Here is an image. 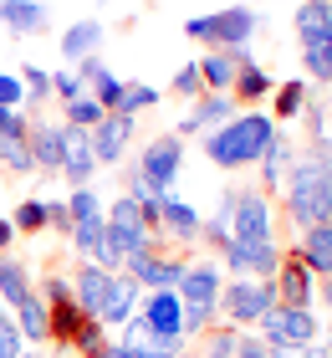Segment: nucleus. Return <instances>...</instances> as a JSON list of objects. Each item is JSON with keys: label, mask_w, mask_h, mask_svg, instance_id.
Masks as SVG:
<instances>
[{"label": "nucleus", "mask_w": 332, "mask_h": 358, "mask_svg": "<svg viewBox=\"0 0 332 358\" xmlns=\"http://www.w3.org/2000/svg\"><path fill=\"white\" fill-rule=\"evenodd\" d=\"M82 358H128L123 343H103V348H92V353H82Z\"/></svg>", "instance_id": "de8ad7c7"}, {"label": "nucleus", "mask_w": 332, "mask_h": 358, "mask_svg": "<svg viewBox=\"0 0 332 358\" xmlns=\"http://www.w3.org/2000/svg\"><path fill=\"white\" fill-rule=\"evenodd\" d=\"M128 358H179V348H159V353H128Z\"/></svg>", "instance_id": "603ef678"}, {"label": "nucleus", "mask_w": 332, "mask_h": 358, "mask_svg": "<svg viewBox=\"0 0 332 358\" xmlns=\"http://www.w3.org/2000/svg\"><path fill=\"white\" fill-rule=\"evenodd\" d=\"M66 210H72V225H77V220L97 215V210H103V200H97L92 189H72V200H66Z\"/></svg>", "instance_id": "e433bc0d"}, {"label": "nucleus", "mask_w": 332, "mask_h": 358, "mask_svg": "<svg viewBox=\"0 0 332 358\" xmlns=\"http://www.w3.org/2000/svg\"><path fill=\"white\" fill-rule=\"evenodd\" d=\"M15 123H26V118H21V108H0V134H10Z\"/></svg>", "instance_id": "09e8293b"}, {"label": "nucleus", "mask_w": 332, "mask_h": 358, "mask_svg": "<svg viewBox=\"0 0 332 358\" xmlns=\"http://www.w3.org/2000/svg\"><path fill=\"white\" fill-rule=\"evenodd\" d=\"M21 87H26V97H31V103H41V97L52 92V72H41V67H26Z\"/></svg>", "instance_id": "a19ab883"}, {"label": "nucleus", "mask_w": 332, "mask_h": 358, "mask_svg": "<svg viewBox=\"0 0 332 358\" xmlns=\"http://www.w3.org/2000/svg\"><path fill=\"white\" fill-rule=\"evenodd\" d=\"M256 26H261V15L251 6H225L215 15H189L185 36L199 41V46H215V52H236V46H251Z\"/></svg>", "instance_id": "f03ea898"}, {"label": "nucleus", "mask_w": 332, "mask_h": 358, "mask_svg": "<svg viewBox=\"0 0 332 358\" xmlns=\"http://www.w3.org/2000/svg\"><path fill=\"white\" fill-rule=\"evenodd\" d=\"M82 322H87V317H82V307H77V302H62V307H52V338H57V343H66V348H72V338H77V328H82Z\"/></svg>", "instance_id": "c85d7f7f"}, {"label": "nucleus", "mask_w": 332, "mask_h": 358, "mask_svg": "<svg viewBox=\"0 0 332 358\" xmlns=\"http://www.w3.org/2000/svg\"><path fill=\"white\" fill-rule=\"evenodd\" d=\"M97 123H103V103H97V97L66 103V128H97Z\"/></svg>", "instance_id": "473e14b6"}, {"label": "nucleus", "mask_w": 332, "mask_h": 358, "mask_svg": "<svg viewBox=\"0 0 332 358\" xmlns=\"http://www.w3.org/2000/svg\"><path fill=\"white\" fill-rule=\"evenodd\" d=\"M133 169H138L159 194H174V179H179V169H185V138L179 134H159L154 143H143V154H138Z\"/></svg>", "instance_id": "20e7f679"}, {"label": "nucleus", "mask_w": 332, "mask_h": 358, "mask_svg": "<svg viewBox=\"0 0 332 358\" xmlns=\"http://www.w3.org/2000/svg\"><path fill=\"white\" fill-rule=\"evenodd\" d=\"M230 87H236L240 103H261V97L271 92V77H266L256 62H251V67H240V72H236V83H230Z\"/></svg>", "instance_id": "cd10ccee"}, {"label": "nucleus", "mask_w": 332, "mask_h": 358, "mask_svg": "<svg viewBox=\"0 0 332 358\" xmlns=\"http://www.w3.org/2000/svg\"><path fill=\"white\" fill-rule=\"evenodd\" d=\"M307 83H281L276 92V118H302V108H307Z\"/></svg>", "instance_id": "2f4dec72"}, {"label": "nucleus", "mask_w": 332, "mask_h": 358, "mask_svg": "<svg viewBox=\"0 0 332 358\" xmlns=\"http://www.w3.org/2000/svg\"><path fill=\"white\" fill-rule=\"evenodd\" d=\"M31 297V276H26V266L15 262V256H0V302L6 307H21Z\"/></svg>", "instance_id": "a878e982"}, {"label": "nucleus", "mask_w": 332, "mask_h": 358, "mask_svg": "<svg viewBox=\"0 0 332 358\" xmlns=\"http://www.w3.org/2000/svg\"><path fill=\"white\" fill-rule=\"evenodd\" d=\"M103 215H108V225H143L138 205H133L128 194H123V200H113V210H103ZM148 236H154V231H148Z\"/></svg>", "instance_id": "4c0bfd02"}, {"label": "nucleus", "mask_w": 332, "mask_h": 358, "mask_svg": "<svg viewBox=\"0 0 332 358\" xmlns=\"http://www.w3.org/2000/svg\"><path fill=\"white\" fill-rule=\"evenodd\" d=\"M220 307H225L230 328H236V322H261L276 307V287L271 282H251V276H236L230 287H220Z\"/></svg>", "instance_id": "39448f33"}, {"label": "nucleus", "mask_w": 332, "mask_h": 358, "mask_svg": "<svg viewBox=\"0 0 332 358\" xmlns=\"http://www.w3.org/2000/svg\"><path fill=\"white\" fill-rule=\"evenodd\" d=\"M103 236H108V215L97 210V215L77 220V225H72V236H66V241H72V251H77V256H87V262H97V251H103Z\"/></svg>", "instance_id": "b1692460"}, {"label": "nucleus", "mask_w": 332, "mask_h": 358, "mask_svg": "<svg viewBox=\"0 0 332 358\" xmlns=\"http://www.w3.org/2000/svg\"><path fill=\"white\" fill-rule=\"evenodd\" d=\"M199 83H205V92H230V83H236V62H230L225 52L199 57Z\"/></svg>", "instance_id": "bb28decb"}, {"label": "nucleus", "mask_w": 332, "mask_h": 358, "mask_svg": "<svg viewBox=\"0 0 332 358\" xmlns=\"http://www.w3.org/2000/svg\"><path fill=\"white\" fill-rule=\"evenodd\" d=\"M230 353H236V328H220V333H210V343L199 358H230Z\"/></svg>", "instance_id": "79ce46f5"}, {"label": "nucleus", "mask_w": 332, "mask_h": 358, "mask_svg": "<svg viewBox=\"0 0 332 358\" xmlns=\"http://www.w3.org/2000/svg\"><path fill=\"white\" fill-rule=\"evenodd\" d=\"M21 103H26L21 77H6V72H0V108H21Z\"/></svg>", "instance_id": "c03bdc74"}, {"label": "nucleus", "mask_w": 332, "mask_h": 358, "mask_svg": "<svg viewBox=\"0 0 332 358\" xmlns=\"http://www.w3.org/2000/svg\"><path fill=\"white\" fill-rule=\"evenodd\" d=\"M0 26H10L15 36H41L52 26L46 0H0Z\"/></svg>", "instance_id": "dca6fc26"}, {"label": "nucleus", "mask_w": 332, "mask_h": 358, "mask_svg": "<svg viewBox=\"0 0 332 358\" xmlns=\"http://www.w3.org/2000/svg\"><path fill=\"white\" fill-rule=\"evenodd\" d=\"M138 297H143V287L133 282L128 271H113V282L103 292V307H97V322H103V328H123L133 317V307H138Z\"/></svg>", "instance_id": "f8f14e48"}, {"label": "nucleus", "mask_w": 332, "mask_h": 358, "mask_svg": "<svg viewBox=\"0 0 332 358\" xmlns=\"http://www.w3.org/2000/svg\"><path fill=\"white\" fill-rule=\"evenodd\" d=\"M0 317H6V302H0Z\"/></svg>", "instance_id": "4d7b16f0"}, {"label": "nucleus", "mask_w": 332, "mask_h": 358, "mask_svg": "<svg viewBox=\"0 0 332 358\" xmlns=\"http://www.w3.org/2000/svg\"><path fill=\"white\" fill-rule=\"evenodd\" d=\"M10 241H15V225H10V220H0V256L10 251Z\"/></svg>", "instance_id": "8fccbe9b"}, {"label": "nucleus", "mask_w": 332, "mask_h": 358, "mask_svg": "<svg viewBox=\"0 0 332 358\" xmlns=\"http://www.w3.org/2000/svg\"><path fill=\"white\" fill-rule=\"evenodd\" d=\"M159 103V87H148V83H123V103H118V113L123 118H138L143 108H154Z\"/></svg>", "instance_id": "7c9ffc66"}, {"label": "nucleus", "mask_w": 332, "mask_h": 358, "mask_svg": "<svg viewBox=\"0 0 332 358\" xmlns=\"http://www.w3.org/2000/svg\"><path fill=\"white\" fill-rule=\"evenodd\" d=\"M271 287H276V302L281 307H312V292H317V276H312L302 262H281L276 276H271Z\"/></svg>", "instance_id": "4468645a"}, {"label": "nucleus", "mask_w": 332, "mask_h": 358, "mask_svg": "<svg viewBox=\"0 0 332 358\" xmlns=\"http://www.w3.org/2000/svg\"><path fill=\"white\" fill-rule=\"evenodd\" d=\"M230 118H236V97H230V92H205V97H194L189 118L179 123V138H194V134H215V128H225Z\"/></svg>", "instance_id": "9d476101"}, {"label": "nucleus", "mask_w": 332, "mask_h": 358, "mask_svg": "<svg viewBox=\"0 0 332 358\" xmlns=\"http://www.w3.org/2000/svg\"><path fill=\"white\" fill-rule=\"evenodd\" d=\"M322 333V322L312 307H271V313L261 317V343L266 348H312Z\"/></svg>", "instance_id": "7ed1b4c3"}, {"label": "nucleus", "mask_w": 332, "mask_h": 358, "mask_svg": "<svg viewBox=\"0 0 332 358\" xmlns=\"http://www.w3.org/2000/svg\"><path fill=\"white\" fill-rule=\"evenodd\" d=\"M108 282H113V271H103L97 262H82V266H77V292H72V302L82 307V317H97Z\"/></svg>", "instance_id": "6ab92c4d"}, {"label": "nucleus", "mask_w": 332, "mask_h": 358, "mask_svg": "<svg viewBox=\"0 0 332 358\" xmlns=\"http://www.w3.org/2000/svg\"><path fill=\"white\" fill-rule=\"evenodd\" d=\"M41 292H46V297H41L46 307H62V302H72V282H66V276H46V287H41Z\"/></svg>", "instance_id": "37998d69"}, {"label": "nucleus", "mask_w": 332, "mask_h": 358, "mask_svg": "<svg viewBox=\"0 0 332 358\" xmlns=\"http://www.w3.org/2000/svg\"><path fill=\"white\" fill-rule=\"evenodd\" d=\"M296 262H302L312 276H332V220H317L302 231V246H296Z\"/></svg>", "instance_id": "2eb2a0df"}, {"label": "nucleus", "mask_w": 332, "mask_h": 358, "mask_svg": "<svg viewBox=\"0 0 332 358\" xmlns=\"http://www.w3.org/2000/svg\"><path fill=\"white\" fill-rule=\"evenodd\" d=\"M271 134H276V118H266V113H236L225 128L205 134V154H210V164H220V169H245L266 154Z\"/></svg>", "instance_id": "f257e3e1"}, {"label": "nucleus", "mask_w": 332, "mask_h": 358, "mask_svg": "<svg viewBox=\"0 0 332 358\" xmlns=\"http://www.w3.org/2000/svg\"><path fill=\"white\" fill-rule=\"evenodd\" d=\"M302 6H332V0H302Z\"/></svg>", "instance_id": "5fc2aeb1"}, {"label": "nucleus", "mask_w": 332, "mask_h": 358, "mask_svg": "<svg viewBox=\"0 0 332 358\" xmlns=\"http://www.w3.org/2000/svg\"><path fill=\"white\" fill-rule=\"evenodd\" d=\"M87 138H92L97 164H118L123 149L133 143V118H123V113H103V123L87 128Z\"/></svg>", "instance_id": "ddd939ff"}, {"label": "nucleus", "mask_w": 332, "mask_h": 358, "mask_svg": "<svg viewBox=\"0 0 332 358\" xmlns=\"http://www.w3.org/2000/svg\"><path fill=\"white\" fill-rule=\"evenodd\" d=\"M103 343H108V328H103L97 317H87V322L77 328V338H72V348H77V353H92V348H103Z\"/></svg>", "instance_id": "f704fd0d"}, {"label": "nucleus", "mask_w": 332, "mask_h": 358, "mask_svg": "<svg viewBox=\"0 0 332 358\" xmlns=\"http://www.w3.org/2000/svg\"><path fill=\"white\" fill-rule=\"evenodd\" d=\"M26 343H21V328H15L10 317H0V358H21Z\"/></svg>", "instance_id": "ea45409f"}, {"label": "nucleus", "mask_w": 332, "mask_h": 358, "mask_svg": "<svg viewBox=\"0 0 332 358\" xmlns=\"http://www.w3.org/2000/svg\"><path fill=\"white\" fill-rule=\"evenodd\" d=\"M10 322L21 328V343H31V348L52 338V307H46V302L36 297V292H31V297H26L21 307H15V317H10Z\"/></svg>", "instance_id": "aec40b11"}, {"label": "nucleus", "mask_w": 332, "mask_h": 358, "mask_svg": "<svg viewBox=\"0 0 332 358\" xmlns=\"http://www.w3.org/2000/svg\"><path fill=\"white\" fill-rule=\"evenodd\" d=\"M271 358H307V348H271Z\"/></svg>", "instance_id": "3c124183"}, {"label": "nucleus", "mask_w": 332, "mask_h": 358, "mask_svg": "<svg viewBox=\"0 0 332 358\" xmlns=\"http://www.w3.org/2000/svg\"><path fill=\"white\" fill-rule=\"evenodd\" d=\"M26 134H31V123H15L10 134H0V164H6L10 174H31V169H36V159H31V143H26Z\"/></svg>", "instance_id": "5701e85b"}, {"label": "nucleus", "mask_w": 332, "mask_h": 358, "mask_svg": "<svg viewBox=\"0 0 332 358\" xmlns=\"http://www.w3.org/2000/svg\"><path fill=\"white\" fill-rule=\"evenodd\" d=\"M21 358H41V353H36V348H31V353H21Z\"/></svg>", "instance_id": "6e6d98bb"}, {"label": "nucleus", "mask_w": 332, "mask_h": 358, "mask_svg": "<svg viewBox=\"0 0 332 358\" xmlns=\"http://www.w3.org/2000/svg\"><path fill=\"white\" fill-rule=\"evenodd\" d=\"M256 164H261V185H266V189H276L281 179H287V169L296 164V149H291V138L281 134V128L271 134V143H266V154L256 159Z\"/></svg>", "instance_id": "412c9836"}, {"label": "nucleus", "mask_w": 332, "mask_h": 358, "mask_svg": "<svg viewBox=\"0 0 332 358\" xmlns=\"http://www.w3.org/2000/svg\"><path fill=\"white\" fill-rule=\"evenodd\" d=\"M31 159H36V169H62V154H66V128L62 123H31Z\"/></svg>", "instance_id": "f3484780"}, {"label": "nucleus", "mask_w": 332, "mask_h": 358, "mask_svg": "<svg viewBox=\"0 0 332 358\" xmlns=\"http://www.w3.org/2000/svg\"><path fill=\"white\" fill-rule=\"evenodd\" d=\"M302 67L317 77V87H332V31L302 41Z\"/></svg>", "instance_id": "393cba45"}, {"label": "nucleus", "mask_w": 332, "mask_h": 358, "mask_svg": "<svg viewBox=\"0 0 332 358\" xmlns=\"http://www.w3.org/2000/svg\"><path fill=\"white\" fill-rule=\"evenodd\" d=\"M230 358H271V348L261 343V338H245V333H236V353Z\"/></svg>", "instance_id": "49530a36"}, {"label": "nucleus", "mask_w": 332, "mask_h": 358, "mask_svg": "<svg viewBox=\"0 0 332 358\" xmlns=\"http://www.w3.org/2000/svg\"><path fill=\"white\" fill-rule=\"evenodd\" d=\"M185 266H189V262H174V256H154V246L123 262V271H128L138 287H148V292H174V287H179V276H185Z\"/></svg>", "instance_id": "1a4fd4ad"}, {"label": "nucleus", "mask_w": 332, "mask_h": 358, "mask_svg": "<svg viewBox=\"0 0 332 358\" xmlns=\"http://www.w3.org/2000/svg\"><path fill=\"white\" fill-rule=\"evenodd\" d=\"M103 36H108V31H103V21H72V26L62 31V57H66V62L77 67V62L97 57V46H103Z\"/></svg>", "instance_id": "a211bd4d"}, {"label": "nucleus", "mask_w": 332, "mask_h": 358, "mask_svg": "<svg viewBox=\"0 0 332 358\" xmlns=\"http://www.w3.org/2000/svg\"><path fill=\"white\" fill-rule=\"evenodd\" d=\"M52 92L62 103H77V97H87V87L77 83V72H52Z\"/></svg>", "instance_id": "58836bf2"}, {"label": "nucleus", "mask_w": 332, "mask_h": 358, "mask_svg": "<svg viewBox=\"0 0 332 358\" xmlns=\"http://www.w3.org/2000/svg\"><path fill=\"white\" fill-rule=\"evenodd\" d=\"M10 225H15V231H41V225H46V200H26L21 210H15V215H10Z\"/></svg>", "instance_id": "72a5a7b5"}, {"label": "nucleus", "mask_w": 332, "mask_h": 358, "mask_svg": "<svg viewBox=\"0 0 332 358\" xmlns=\"http://www.w3.org/2000/svg\"><path fill=\"white\" fill-rule=\"evenodd\" d=\"M174 92L179 97H205V83H199V62H185L174 72Z\"/></svg>", "instance_id": "c9c22d12"}, {"label": "nucleus", "mask_w": 332, "mask_h": 358, "mask_svg": "<svg viewBox=\"0 0 332 358\" xmlns=\"http://www.w3.org/2000/svg\"><path fill=\"white\" fill-rule=\"evenodd\" d=\"M327 128H332V118H327ZM327 138H332V134H327Z\"/></svg>", "instance_id": "13d9d810"}, {"label": "nucleus", "mask_w": 332, "mask_h": 358, "mask_svg": "<svg viewBox=\"0 0 332 358\" xmlns=\"http://www.w3.org/2000/svg\"><path fill=\"white\" fill-rule=\"evenodd\" d=\"M148 246H154V236H148L143 225H108L103 251H97V266H103V271H123L128 256H138Z\"/></svg>", "instance_id": "9b49d317"}, {"label": "nucleus", "mask_w": 332, "mask_h": 358, "mask_svg": "<svg viewBox=\"0 0 332 358\" xmlns=\"http://www.w3.org/2000/svg\"><path fill=\"white\" fill-rule=\"evenodd\" d=\"M159 225L169 231L174 241H199V225H205V215L189 205V200H179V194H169L164 200V215H159Z\"/></svg>", "instance_id": "4be33fe9"}, {"label": "nucleus", "mask_w": 332, "mask_h": 358, "mask_svg": "<svg viewBox=\"0 0 332 358\" xmlns=\"http://www.w3.org/2000/svg\"><path fill=\"white\" fill-rule=\"evenodd\" d=\"M174 297L185 302V313H215L220 307V271L210 262H189L179 287H174Z\"/></svg>", "instance_id": "423d86ee"}, {"label": "nucleus", "mask_w": 332, "mask_h": 358, "mask_svg": "<svg viewBox=\"0 0 332 358\" xmlns=\"http://www.w3.org/2000/svg\"><path fill=\"white\" fill-rule=\"evenodd\" d=\"M230 241H271V200L261 189L236 194V210H230Z\"/></svg>", "instance_id": "0eeeda50"}, {"label": "nucleus", "mask_w": 332, "mask_h": 358, "mask_svg": "<svg viewBox=\"0 0 332 358\" xmlns=\"http://www.w3.org/2000/svg\"><path fill=\"white\" fill-rule=\"evenodd\" d=\"M225 266L236 276H261V282H271L276 266H281V251H276V241H230Z\"/></svg>", "instance_id": "6e6552de"}, {"label": "nucleus", "mask_w": 332, "mask_h": 358, "mask_svg": "<svg viewBox=\"0 0 332 358\" xmlns=\"http://www.w3.org/2000/svg\"><path fill=\"white\" fill-rule=\"evenodd\" d=\"M322 31H332V6H296V36L312 41Z\"/></svg>", "instance_id": "c756f323"}, {"label": "nucleus", "mask_w": 332, "mask_h": 358, "mask_svg": "<svg viewBox=\"0 0 332 358\" xmlns=\"http://www.w3.org/2000/svg\"><path fill=\"white\" fill-rule=\"evenodd\" d=\"M317 297H322V302L332 307V276H322V292H317Z\"/></svg>", "instance_id": "864d4df0"}, {"label": "nucleus", "mask_w": 332, "mask_h": 358, "mask_svg": "<svg viewBox=\"0 0 332 358\" xmlns=\"http://www.w3.org/2000/svg\"><path fill=\"white\" fill-rule=\"evenodd\" d=\"M46 225H57L62 236H72V210H66V200H46Z\"/></svg>", "instance_id": "a18cd8bd"}]
</instances>
